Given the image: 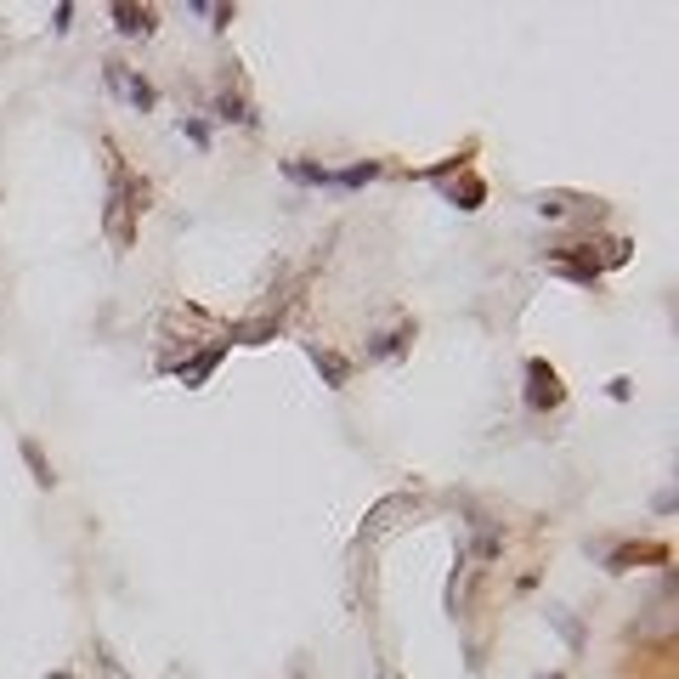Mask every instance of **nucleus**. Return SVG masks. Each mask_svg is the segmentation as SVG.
<instances>
[{
    "mask_svg": "<svg viewBox=\"0 0 679 679\" xmlns=\"http://www.w3.org/2000/svg\"><path fill=\"white\" fill-rule=\"evenodd\" d=\"M374 176H379V164L363 159V164H351V170H334V188H363V181H374Z\"/></svg>",
    "mask_w": 679,
    "mask_h": 679,
    "instance_id": "12",
    "label": "nucleus"
},
{
    "mask_svg": "<svg viewBox=\"0 0 679 679\" xmlns=\"http://www.w3.org/2000/svg\"><path fill=\"white\" fill-rule=\"evenodd\" d=\"M142 204H148V188H142V181H131V170L114 159V188H108V238H114L119 250L131 244V221H125V215L142 210Z\"/></svg>",
    "mask_w": 679,
    "mask_h": 679,
    "instance_id": "1",
    "label": "nucleus"
},
{
    "mask_svg": "<svg viewBox=\"0 0 679 679\" xmlns=\"http://www.w3.org/2000/svg\"><path fill=\"white\" fill-rule=\"evenodd\" d=\"M561 374H555V368L544 363V357H532L527 363V408L532 413H549V408H561Z\"/></svg>",
    "mask_w": 679,
    "mask_h": 679,
    "instance_id": "2",
    "label": "nucleus"
},
{
    "mask_svg": "<svg viewBox=\"0 0 679 679\" xmlns=\"http://www.w3.org/2000/svg\"><path fill=\"white\" fill-rule=\"evenodd\" d=\"M272 334H277V317H260V323H244V329H233V340H250V346H267Z\"/></svg>",
    "mask_w": 679,
    "mask_h": 679,
    "instance_id": "13",
    "label": "nucleus"
},
{
    "mask_svg": "<svg viewBox=\"0 0 679 679\" xmlns=\"http://www.w3.org/2000/svg\"><path fill=\"white\" fill-rule=\"evenodd\" d=\"M97 668H102L108 679H131L125 668H119V657H114V651H108V645H102V640H97Z\"/></svg>",
    "mask_w": 679,
    "mask_h": 679,
    "instance_id": "18",
    "label": "nucleus"
},
{
    "mask_svg": "<svg viewBox=\"0 0 679 679\" xmlns=\"http://www.w3.org/2000/svg\"><path fill=\"white\" fill-rule=\"evenodd\" d=\"M447 198H453L459 210H482L487 188H482V181H475V176H465V181H459V188H447Z\"/></svg>",
    "mask_w": 679,
    "mask_h": 679,
    "instance_id": "11",
    "label": "nucleus"
},
{
    "mask_svg": "<svg viewBox=\"0 0 679 679\" xmlns=\"http://www.w3.org/2000/svg\"><path fill=\"white\" fill-rule=\"evenodd\" d=\"M68 23H74V6H68V0H63V6H57V12H52V28H57V35H63V28H68Z\"/></svg>",
    "mask_w": 679,
    "mask_h": 679,
    "instance_id": "20",
    "label": "nucleus"
},
{
    "mask_svg": "<svg viewBox=\"0 0 679 679\" xmlns=\"http://www.w3.org/2000/svg\"><path fill=\"white\" fill-rule=\"evenodd\" d=\"M215 119H227V125H244L250 131L255 125V108L238 97V91H221V97H215Z\"/></svg>",
    "mask_w": 679,
    "mask_h": 679,
    "instance_id": "7",
    "label": "nucleus"
},
{
    "mask_svg": "<svg viewBox=\"0 0 679 679\" xmlns=\"http://www.w3.org/2000/svg\"><path fill=\"white\" fill-rule=\"evenodd\" d=\"M221 351H227V340H215V346H204V351H198L193 363H181V379H188V385H204V379L215 374V363H221Z\"/></svg>",
    "mask_w": 679,
    "mask_h": 679,
    "instance_id": "6",
    "label": "nucleus"
},
{
    "mask_svg": "<svg viewBox=\"0 0 679 679\" xmlns=\"http://www.w3.org/2000/svg\"><path fill=\"white\" fill-rule=\"evenodd\" d=\"M18 453H23V465L35 470V487H57V475H52V465H45V453H40V442H18Z\"/></svg>",
    "mask_w": 679,
    "mask_h": 679,
    "instance_id": "10",
    "label": "nucleus"
},
{
    "mask_svg": "<svg viewBox=\"0 0 679 679\" xmlns=\"http://www.w3.org/2000/svg\"><path fill=\"white\" fill-rule=\"evenodd\" d=\"M193 12H198V18H210V28H227V23H233V6H204V0H193Z\"/></svg>",
    "mask_w": 679,
    "mask_h": 679,
    "instance_id": "17",
    "label": "nucleus"
},
{
    "mask_svg": "<svg viewBox=\"0 0 679 679\" xmlns=\"http://www.w3.org/2000/svg\"><path fill=\"white\" fill-rule=\"evenodd\" d=\"M284 176H289V181H300V188H334V170H323V164H300V159H284Z\"/></svg>",
    "mask_w": 679,
    "mask_h": 679,
    "instance_id": "9",
    "label": "nucleus"
},
{
    "mask_svg": "<svg viewBox=\"0 0 679 679\" xmlns=\"http://www.w3.org/2000/svg\"><path fill=\"white\" fill-rule=\"evenodd\" d=\"M114 28L125 40H148L153 35V12L148 6H114Z\"/></svg>",
    "mask_w": 679,
    "mask_h": 679,
    "instance_id": "5",
    "label": "nucleus"
},
{
    "mask_svg": "<svg viewBox=\"0 0 679 679\" xmlns=\"http://www.w3.org/2000/svg\"><path fill=\"white\" fill-rule=\"evenodd\" d=\"M606 396H611V403H628V396H635V385H628V379H611Z\"/></svg>",
    "mask_w": 679,
    "mask_h": 679,
    "instance_id": "19",
    "label": "nucleus"
},
{
    "mask_svg": "<svg viewBox=\"0 0 679 679\" xmlns=\"http://www.w3.org/2000/svg\"><path fill=\"white\" fill-rule=\"evenodd\" d=\"M102 80H108V91H114V97H125L131 108H142V114H148L153 102H159V91H153V85L142 80V74H131L125 63H108V68H102Z\"/></svg>",
    "mask_w": 679,
    "mask_h": 679,
    "instance_id": "3",
    "label": "nucleus"
},
{
    "mask_svg": "<svg viewBox=\"0 0 679 679\" xmlns=\"http://www.w3.org/2000/svg\"><path fill=\"white\" fill-rule=\"evenodd\" d=\"M45 679H74V674H45Z\"/></svg>",
    "mask_w": 679,
    "mask_h": 679,
    "instance_id": "21",
    "label": "nucleus"
},
{
    "mask_svg": "<svg viewBox=\"0 0 679 679\" xmlns=\"http://www.w3.org/2000/svg\"><path fill=\"white\" fill-rule=\"evenodd\" d=\"M408 340H413V323H403V329H391V334H374V340H368V363L396 357V351H403Z\"/></svg>",
    "mask_w": 679,
    "mask_h": 679,
    "instance_id": "8",
    "label": "nucleus"
},
{
    "mask_svg": "<svg viewBox=\"0 0 679 679\" xmlns=\"http://www.w3.org/2000/svg\"><path fill=\"white\" fill-rule=\"evenodd\" d=\"M499 544H504L499 527H487V521H482V532H475V555H482V561H492V555H499Z\"/></svg>",
    "mask_w": 679,
    "mask_h": 679,
    "instance_id": "16",
    "label": "nucleus"
},
{
    "mask_svg": "<svg viewBox=\"0 0 679 679\" xmlns=\"http://www.w3.org/2000/svg\"><path fill=\"white\" fill-rule=\"evenodd\" d=\"M181 136H188L193 148H210V125H204L198 114H181Z\"/></svg>",
    "mask_w": 679,
    "mask_h": 679,
    "instance_id": "14",
    "label": "nucleus"
},
{
    "mask_svg": "<svg viewBox=\"0 0 679 679\" xmlns=\"http://www.w3.org/2000/svg\"><path fill=\"white\" fill-rule=\"evenodd\" d=\"M549 623L561 628V640L572 645V651H578V645H583V628H578V623H572V617H566V611H549Z\"/></svg>",
    "mask_w": 679,
    "mask_h": 679,
    "instance_id": "15",
    "label": "nucleus"
},
{
    "mask_svg": "<svg viewBox=\"0 0 679 679\" xmlns=\"http://www.w3.org/2000/svg\"><path fill=\"white\" fill-rule=\"evenodd\" d=\"M306 357H312V368L323 374V385H351V363L340 357V351H329V346H317V340H306Z\"/></svg>",
    "mask_w": 679,
    "mask_h": 679,
    "instance_id": "4",
    "label": "nucleus"
}]
</instances>
